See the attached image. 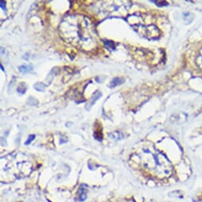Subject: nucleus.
I'll return each mask as SVG.
<instances>
[{
    "instance_id": "nucleus-7",
    "label": "nucleus",
    "mask_w": 202,
    "mask_h": 202,
    "mask_svg": "<svg viewBox=\"0 0 202 202\" xmlns=\"http://www.w3.org/2000/svg\"><path fill=\"white\" fill-rule=\"evenodd\" d=\"M123 79L121 78H114L112 81H111L110 84H109V87L113 88L117 86L118 85H121V83H123Z\"/></svg>"
},
{
    "instance_id": "nucleus-15",
    "label": "nucleus",
    "mask_w": 202,
    "mask_h": 202,
    "mask_svg": "<svg viewBox=\"0 0 202 202\" xmlns=\"http://www.w3.org/2000/svg\"><path fill=\"white\" fill-rule=\"evenodd\" d=\"M34 137H35V136H34V135H30V136H29V138H28L27 141L25 142V144H26V145H28V144H30V143H31V142L33 141V140H34Z\"/></svg>"
},
{
    "instance_id": "nucleus-10",
    "label": "nucleus",
    "mask_w": 202,
    "mask_h": 202,
    "mask_svg": "<svg viewBox=\"0 0 202 202\" xmlns=\"http://www.w3.org/2000/svg\"><path fill=\"white\" fill-rule=\"evenodd\" d=\"M26 90H27V87H26V86H25V83H21L19 86H18V92L19 94H23L26 92Z\"/></svg>"
},
{
    "instance_id": "nucleus-12",
    "label": "nucleus",
    "mask_w": 202,
    "mask_h": 202,
    "mask_svg": "<svg viewBox=\"0 0 202 202\" xmlns=\"http://www.w3.org/2000/svg\"><path fill=\"white\" fill-rule=\"evenodd\" d=\"M27 103L30 105H38V101H37V99H35V98H34V97H29Z\"/></svg>"
},
{
    "instance_id": "nucleus-11",
    "label": "nucleus",
    "mask_w": 202,
    "mask_h": 202,
    "mask_svg": "<svg viewBox=\"0 0 202 202\" xmlns=\"http://www.w3.org/2000/svg\"><path fill=\"white\" fill-rule=\"evenodd\" d=\"M196 64L200 67L202 69V49L200 51V54L198 55V57H196Z\"/></svg>"
},
{
    "instance_id": "nucleus-1",
    "label": "nucleus",
    "mask_w": 202,
    "mask_h": 202,
    "mask_svg": "<svg viewBox=\"0 0 202 202\" xmlns=\"http://www.w3.org/2000/svg\"><path fill=\"white\" fill-rule=\"evenodd\" d=\"M60 33L64 40L83 50L90 51L97 45L96 33L91 21L82 15H70L60 25Z\"/></svg>"
},
{
    "instance_id": "nucleus-4",
    "label": "nucleus",
    "mask_w": 202,
    "mask_h": 202,
    "mask_svg": "<svg viewBox=\"0 0 202 202\" xmlns=\"http://www.w3.org/2000/svg\"><path fill=\"white\" fill-rule=\"evenodd\" d=\"M132 28L140 34L141 37H145L150 40L157 39L160 36V29L154 25H144L139 23L132 25Z\"/></svg>"
},
{
    "instance_id": "nucleus-9",
    "label": "nucleus",
    "mask_w": 202,
    "mask_h": 202,
    "mask_svg": "<svg viewBox=\"0 0 202 202\" xmlns=\"http://www.w3.org/2000/svg\"><path fill=\"white\" fill-rule=\"evenodd\" d=\"M83 185H82V186L80 187V192H81V194L79 195V200H81V201H83V200H84L86 198V189H83Z\"/></svg>"
},
{
    "instance_id": "nucleus-16",
    "label": "nucleus",
    "mask_w": 202,
    "mask_h": 202,
    "mask_svg": "<svg viewBox=\"0 0 202 202\" xmlns=\"http://www.w3.org/2000/svg\"><path fill=\"white\" fill-rule=\"evenodd\" d=\"M0 6H1V8H2V10H6V6H5V4H6V2H4V1H1V2H0Z\"/></svg>"
},
{
    "instance_id": "nucleus-5",
    "label": "nucleus",
    "mask_w": 202,
    "mask_h": 202,
    "mask_svg": "<svg viewBox=\"0 0 202 202\" xmlns=\"http://www.w3.org/2000/svg\"><path fill=\"white\" fill-rule=\"evenodd\" d=\"M101 97V92L98 91V90L95 91V93L94 94V95L92 96L91 98L90 99V101H88L87 104H86V109H87V110H90V108H91V107L94 105V103L97 101V100L98 99V98H100Z\"/></svg>"
},
{
    "instance_id": "nucleus-6",
    "label": "nucleus",
    "mask_w": 202,
    "mask_h": 202,
    "mask_svg": "<svg viewBox=\"0 0 202 202\" xmlns=\"http://www.w3.org/2000/svg\"><path fill=\"white\" fill-rule=\"evenodd\" d=\"M18 69H19L20 72L25 74V73H28V72H30L31 71H33V66L32 65H28V66L22 65V66H20Z\"/></svg>"
},
{
    "instance_id": "nucleus-3",
    "label": "nucleus",
    "mask_w": 202,
    "mask_h": 202,
    "mask_svg": "<svg viewBox=\"0 0 202 202\" xmlns=\"http://www.w3.org/2000/svg\"><path fill=\"white\" fill-rule=\"evenodd\" d=\"M128 2L122 1L104 2L101 5V10L102 13L112 16H125L128 13V7L126 5Z\"/></svg>"
},
{
    "instance_id": "nucleus-13",
    "label": "nucleus",
    "mask_w": 202,
    "mask_h": 202,
    "mask_svg": "<svg viewBox=\"0 0 202 202\" xmlns=\"http://www.w3.org/2000/svg\"><path fill=\"white\" fill-rule=\"evenodd\" d=\"M105 46H107L108 49H109V46H110V49H115V45L113 41H105Z\"/></svg>"
},
{
    "instance_id": "nucleus-2",
    "label": "nucleus",
    "mask_w": 202,
    "mask_h": 202,
    "mask_svg": "<svg viewBox=\"0 0 202 202\" xmlns=\"http://www.w3.org/2000/svg\"><path fill=\"white\" fill-rule=\"evenodd\" d=\"M137 155L144 167L154 171L159 177H169L171 175L172 172L171 163L162 153L144 147Z\"/></svg>"
},
{
    "instance_id": "nucleus-8",
    "label": "nucleus",
    "mask_w": 202,
    "mask_h": 202,
    "mask_svg": "<svg viewBox=\"0 0 202 202\" xmlns=\"http://www.w3.org/2000/svg\"><path fill=\"white\" fill-rule=\"evenodd\" d=\"M33 87H34V89H35L36 90H37V91L43 92L45 91V84H43L42 83H37L34 84Z\"/></svg>"
},
{
    "instance_id": "nucleus-14",
    "label": "nucleus",
    "mask_w": 202,
    "mask_h": 202,
    "mask_svg": "<svg viewBox=\"0 0 202 202\" xmlns=\"http://www.w3.org/2000/svg\"><path fill=\"white\" fill-rule=\"evenodd\" d=\"M151 2H155V3L157 4L159 6H167V5H168V2H166V1H151Z\"/></svg>"
}]
</instances>
